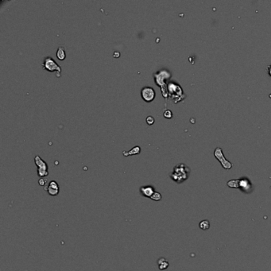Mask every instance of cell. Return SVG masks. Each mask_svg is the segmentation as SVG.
<instances>
[{"mask_svg": "<svg viewBox=\"0 0 271 271\" xmlns=\"http://www.w3.org/2000/svg\"><path fill=\"white\" fill-rule=\"evenodd\" d=\"M189 173H190V169L188 166L183 163H180L173 168L172 172L170 173L169 176L173 181H175L177 184H181L188 178Z\"/></svg>", "mask_w": 271, "mask_h": 271, "instance_id": "6da1fadb", "label": "cell"}, {"mask_svg": "<svg viewBox=\"0 0 271 271\" xmlns=\"http://www.w3.org/2000/svg\"><path fill=\"white\" fill-rule=\"evenodd\" d=\"M119 54H120V53H119V52H115V53H114V54H113V56H114L115 57L118 58V57H119Z\"/></svg>", "mask_w": 271, "mask_h": 271, "instance_id": "ffe728a7", "label": "cell"}, {"mask_svg": "<svg viewBox=\"0 0 271 271\" xmlns=\"http://www.w3.org/2000/svg\"><path fill=\"white\" fill-rule=\"evenodd\" d=\"M46 181H47V180L45 178H40L38 181V184L41 186H45V184H46Z\"/></svg>", "mask_w": 271, "mask_h": 271, "instance_id": "ac0fdd59", "label": "cell"}, {"mask_svg": "<svg viewBox=\"0 0 271 271\" xmlns=\"http://www.w3.org/2000/svg\"><path fill=\"white\" fill-rule=\"evenodd\" d=\"M267 72H268V74H269V75L271 77V64L270 65H269V66L267 67Z\"/></svg>", "mask_w": 271, "mask_h": 271, "instance_id": "d6986e66", "label": "cell"}, {"mask_svg": "<svg viewBox=\"0 0 271 271\" xmlns=\"http://www.w3.org/2000/svg\"><path fill=\"white\" fill-rule=\"evenodd\" d=\"M141 96L142 97V99L147 103H150L151 101H153L155 96H156V93L155 91L153 89V88L151 87H144L143 88L141 91Z\"/></svg>", "mask_w": 271, "mask_h": 271, "instance_id": "ba28073f", "label": "cell"}, {"mask_svg": "<svg viewBox=\"0 0 271 271\" xmlns=\"http://www.w3.org/2000/svg\"><path fill=\"white\" fill-rule=\"evenodd\" d=\"M209 227H210V223L208 220H203L200 223V228L201 229L206 231V230L209 229Z\"/></svg>", "mask_w": 271, "mask_h": 271, "instance_id": "5bb4252c", "label": "cell"}, {"mask_svg": "<svg viewBox=\"0 0 271 271\" xmlns=\"http://www.w3.org/2000/svg\"><path fill=\"white\" fill-rule=\"evenodd\" d=\"M146 123L148 125H153L154 123V118L152 117V116H148L146 118Z\"/></svg>", "mask_w": 271, "mask_h": 271, "instance_id": "e0dca14e", "label": "cell"}, {"mask_svg": "<svg viewBox=\"0 0 271 271\" xmlns=\"http://www.w3.org/2000/svg\"><path fill=\"white\" fill-rule=\"evenodd\" d=\"M139 192H140V194L146 198H151V196H153V193L155 192L154 188L151 185H146V186H142L139 188Z\"/></svg>", "mask_w": 271, "mask_h": 271, "instance_id": "30bf717a", "label": "cell"}, {"mask_svg": "<svg viewBox=\"0 0 271 271\" xmlns=\"http://www.w3.org/2000/svg\"><path fill=\"white\" fill-rule=\"evenodd\" d=\"M170 77H171L170 73L169 71L165 70V69L159 71L158 73H157L153 75L154 81H155L157 85L161 88L164 98L168 97V86H166V80L169 79Z\"/></svg>", "mask_w": 271, "mask_h": 271, "instance_id": "7a4b0ae2", "label": "cell"}, {"mask_svg": "<svg viewBox=\"0 0 271 271\" xmlns=\"http://www.w3.org/2000/svg\"><path fill=\"white\" fill-rule=\"evenodd\" d=\"M34 162H35L37 167H38V175L41 178L47 177L49 175V168L47 163L45 162V161H43L39 155H36L35 156V157H34Z\"/></svg>", "mask_w": 271, "mask_h": 271, "instance_id": "5b68a950", "label": "cell"}, {"mask_svg": "<svg viewBox=\"0 0 271 271\" xmlns=\"http://www.w3.org/2000/svg\"><path fill=\"white\" fill-rule=\"evenodd\" d=\"M169 262H168V261L166 260V258H160L159 259L157 260V266H158V268H159L161 270H166L167 268L169 267Z\"/></svg>", "mask_w": 271, "mask_h": 271, "instance_id": "7c38bea8", "label": "cell"}, {"mask_svg": "<svg viewBox=\"0 0 271 271\" xmlns=\"http://www.w3.org/2000/svg\"><path fill=\"white\" fill-rule=\"evenodd\" d=\"M151 200H153L154 201H159L162 200V194L160 193V192H155L153 195L151 196L150 198Z\"/></svg>", "mask_w": 271, "mask_h": 271, "instance_id": "9a60e30c", "label": "cell"}, {"mask_svg": "<svg viewBox=\"0 0 271 271\" xmlns=\"http://www.w3.org/2000/svg\"><path fill=\"white\" fill-rule=\"evenodd\" d=\"M168 96L171 97L174 103L180 102L185 98L182 88L174 82H170L168 84Z\"/></svg>", "mask_w": 271, "mask_h": 271, "instance_id": "3957f363", "label": "cell"}, {"mask_svg": "<svg viewBox=\"0 0 271 271\" xmlns=\"http://www.w3.org/2000/svg\"><path fill=\"white\" fill-rule=\"evenodd\" d=\"M214 156L216 157V159L220 162V164L222 165V166H223L225 169H230L233 166L232 164L229 161H227V160L226 159V157L223 155L222 149L220 148V147H216V148L215 149Z\"/></svg>", "mask_w": 271, "mask_h": 271, "instance_id": "52a82bcc", "label": "cell"}, {"mask_svg": "<svg viewBox=\"0 0 271 271\" xmlns=\"http://www.w3.org/2000/svg\"><path fill=\"white\" fill-rule=\"evenodd\" d=\"M45 190L47 191L49 195H50L52 196H56L59 194L60 192V188L59 185L55 181H51L49 183V185L45 188Z\"/></svg>", "mask_w": 271, "mask_h": 271, "instance_id": "9c48e42d", "label": "cell"}, {"mask_svg": "<svg viewBox=\"0 0 271 271\" xmlns=\"http://www.w3.org/2000/svg\"><path fill=\"white\" fill-rule=\"evenodd\" d=\"M57 57L60 60V61H64L65 57H66V54H65V50H64V47L60 46L57 49Z\"/></svg>", "mask_w": 271, "mask_h": 271, "instance_id": "4fadbf2b", "label": "cell"}, {"mask_svg": "<svg viewBox=\"0 0 271 271\" xmlns=\"http://www.w3.org/2000/svg\"><path fill=\"white\" fill-rule=\"evenodd\" d=\"M230 188H240L242 192L249 193L252 191V184L247 178H242L239 180H231L227 182Z\"/></svg>", "mask_w": 271, "mask_h": 271, "instance_id": "277c9868", "label": "cell"}, {"mask_svg": "<svg viewBox=\"0 0 271 271\" xmlns=\"http://www.w3.org/2000/svg\"><path fill=\"white\" fill-rule=\"evenodd\" d=\"M163 115H164V117L166 118H171L172 117V113L170 110H166V111L164 112Z\"/></svg>", "mask_w": 271, "mask_h": 271, "instance_id": "2e32d148", "label": "cell"}, {"mask_svg": "<svg viewBox=\"0 0 271 271\" xmlns=\"http://www.w3.org/2000/svg\"><path fill=\"white\" fill-rule=\"evenodd\" d=\"M42 67L49 72H54V71L57 72L58 74H59V77L61 76L60 75L61 72V66H59L53 58L49 57H47L45 58L44 63L42 64Z\"/></svg>", "mask_w": 271, "mask_h": 271, "instance_id": "8992f818", "label": "cell"}, {"mask_svg": "<svg viewBox=\"0 0 271 271\" xmlns=\"http://www.w3.org/2000/svg\"><path fill=\"white\" fill-rule=\"evenodd\" d=\"M141 152V148L138 146H135L134 147H133L131 150L130 151H123L122 152V154L124 155L125 157H127V156H131V155H135V154H138V153H140Z\"/></svg>", "mask_w": 271, "mask_h": 271, "instance_id": "8fae6325", "label": "cell"}]
</instances>
